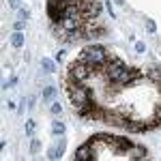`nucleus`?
I'll use <instances>...</instances> for the list:
<instances>
[{"label":"nucleus","mask_w":161,"mask_h":161,"mask_svg":"<svg viewBox=\"0 0 161 161\" xmlns=\"http://www.w3.org/2000/svg\"><path fill=\"white\" fill-rule=\"evenodd\" d=\"M107 56H110V52H107L105 47L101 45H90L86 47L82 54H79V62H88V65H95L97 69H101L105 62H107Z\"/></svg>","instance_id":"nucleus-1"},{"label":"nucleus","mask_w":161,"mask_h":161,"mask_svg":"<svg viewBox=\"0 0 161 161\" xmlns=\"http://www.w3.org/2000/svg\"><path fill=\"white\" fill-rule=\"evenodd\" d=\"M144 75H148V71L146 69H136V67H127L122 71V73L118 75V79L116 82H112L114 84V88L110 90V95H114V93H118V90H122L127 84H133L136 79H140V77H144Z\"/></svg>","instance_id":"nucleus-2"},{"label":"nucleus","mask_w":161,"mask_h":161,"mask_svg":"<svg viewBox=\"0 0 161 161\" xmlns=\"http://www.w3.org/2000/svg\"><path fill=\"white\" fill-rule=\"evenodd\" d=\"M125 69H127V65H125V62H122L118 56L110 54V56H107V62H105V65H103L99 71L103 73V77L107 79V82H116V79H118V75L122 73Z\"/></svg>","instance_id":"nucleus-3"},{"label":"nucleus","mask_w":161,"mask_h":161,"mask_svg":"<svg viewBox=\"0 0 161 161\" xmlns=\"http://www.w3.org/2000/svg\"><path fill=\"white\" fill-rule=\"evenodd\" d=\"M67 95L71 99V105H77V103H88L93 99V93L88 90L86 86H82L79 82H73V79H69L67 82Z\"/></svg>","instance_id":"nucleus-4"},{"label":"nucleus","mask_w":161,"mask_h":161,"mask_svg":"<svg viewBox=\"0 0 161 161\" xmlns=\"http://www.w3.org/2000/svg\"><path fill=\"white\" fill-rule=\"evenodd\" d=\"M97 71H99V69H97L95 65H88V62L75 60V62H71V65H69V79H73V82H79V84H82L88 75L97 73Z\"/></svg>","instance_id":"nucleus-5"},{"label":"nucleus","mask_w":161,"mask_h":161,"mask_svg":"<svg viewBox=\"0 0 161 161\" xmlns=\"http://www.w3.org/2000/svg\"><path fill=\"white\" fill-rule=\"evenodd\" d=\"M97 157H99V155H97V150L86 142V144H82V146L75 150L73 161H93V159H97Z\"/></svg>","instance_id":"nucleus-6"},{"label":"nucleus","mask_w":161,"mask_h":161,"mask_svg":"<svg viewBox=\"0 0 161 161\" xmlns=\"http://www.w3.org/2000/svg\"><path fill=\"white\" fill-rule=\"evenodd\" d=\"M131 146H133V142H131L129 138L114 136V153H118V155H127Z\"/></svg>","instance_id":"nucleus-7"},{"label":"nucleus","mask_w":161,"mask_h":161,"mask_svg":"<svg viewBox=\"0 0 161 161\" xmlns=\"http://www.w3.org/2000/svg\"><path fill=\"white\" fill-rule=\"evenodd\" d=\"M146 155H148V150L144 146H138V144H133L129 148V153H127L129 159H146Z\"/></svg>","instance_id":"nucleus-8"},{"label":"nucleus","mask_w":161,"mask_h":161,"mask_svg":"<svg viewBox=\"0 0 161 161\" xmlns=\"http://www.w3.org/2000/svg\"><path fill=\"white\" fill-rule=\"evenodd\" d=\"M60 26H62L67 32H73V30H77V17H65Z\"/></svg>","instance_id":"nucleus-9"},{"label":"nucleus","mask_w":161,"mask_h":161,"mask_svg":"<svg viewBox=\"0 0 161 161\" xmlns=\"http://www.w3.org/2000/svg\"><path fill=\"white\" fill-rule=\"evenodd\" d=\"M62 153H65V140H60V146L50 148L47 157H50V159H60V157H62Z\"/></svg>","instance_id":"nucleus-10"},{"label":"nucleus","mask_w":161,"mask_h":161,"mask_svg":"<svg viewBox=\"0 0 161 161\" xmlns=\"http://www.w3.org/2000/svg\"><path fill=\"white\" fill-rule=\"evenodd\" d=\"M56 93H58V88H56V86H45V90H43L41 99H43V101H52L54 97H56Z\"/></svg>","instance_id":"nucleus-11"},{"label":"nucleus","mask_w":161,"mask_h":161,"mask_svg":"<svg viewBox=\"0 0 161 161\" xmlns=\"http://www.w3.org/2000/svg\"><path fill=\"white\" fill-rule=\"evenodd\" d=\"M11 45H13V47H22V45H24V34H22V30H15V32L11 34Z\"/></svg>","instance_id":"nucleus-12"},{"label":"nucleus","mask_w":161,"mask_h":161,"mask_svg":"<svg viewBox=\"0 0 161 161\" xmlns=\"http://www.w3.org/2000/svg\"><path fill=\"white\" fill-rule=\"evenodd\" d=\"M41 65H43V69H45L47 73H54V71H56V65H54V60H50V58H41Z\"/></svg>","instance_id":"nucleus-13"},{"label":"nucleus","mask_w":161,"mask_h":161,"mask_svg":"<svg viewBox=\"0 0 161 161\" xmlns=\"http://www.w3.org/2000/svg\"><path fill=\"white\" fill-rule=\"evenodd\" d=\"M52 133H54V136H62V133H65V125H62L60 120H54V125H52Z\"/></svg>","instance_id":"nucleus-14"},{"label":"nucleus","mask_w":161,"mask_h":161,"mask_svg":"<svg viewBox=\"0 0 161 161\" xmlns=\"http://www.w3.org/2000/svg\"><path fill=\"white\" fill-rule=\"evenodd\" d=\"M28 17H30V11H28V9H20V11H17V20H28Z\"/></svg>","instance_id":"nucleus-15"},{"label":"nucleus","mask_w":161,"mask_h":161,"mask_svg":"<svg viewBox=\"0 0 161 161\" xmlns=\"http://www.w3.org/2000/svg\"><path fill=\"white\" fill-rule=\"evenodd\" d=\"M39 148H41V142H39V140H32V144H30V153H39Z\"/></svg>","instance_id":"nucleus-16"},{"label":"nucleus","mask_w":161,"mask_h":161,"mask_svg":"<svg viewBox=\"0 0 161 161\" xmlns=\"http://www.w3.org/2000/svg\"><path fill=\"white\" fill-rule=\"evenodd\" d=\"M146 28H148V32H155V30H157V24H155L153 20H150V17L146 20Z\"/></svg>","instance_id":"nucleus-17"},{"label":"nucleus","mask_w":161,"mask_h":161,"mask_svg":"<svg viewBox=\"0 0 161 161\" xmlns=\"http://www.w3.org/2000/svg\"><path fill=\"white\" fill-rule=\"evenodd\" d=\"M26 133H28V136H32V133H34V120H28V122H26Z\"/></svg>","instance_id":"nucleus-18"},{"label":"nucleus","mask_w":161,"mask_h":161,"mask_svg":"<svg viewBox=\"0 0 161 161\" xmlns=\"http://www.w3.org/2000/svg\"><path fill=\"white\" fill-rule=\"evenodd\" d=\"M136 52H140V54H144L146 52V45L142 41H136Z\"/></svg>","instance_id":"nucleus-19"},{"label":"nucleus","mask_w":161,"mask_h":161,"mask_svg":"<svg viewBox=\"0 0 161 161\" xmlns=\"http://www.w3.org/2000/svg\"><path fill=\"white\" fill-rule=\"evenodd\" d=\"M60 112H62L60 103H54V105H52V114H60Z\"/></svg>","instance_id":"nucleus-20"},{"label":"nucleus","mask_w":161,"mask_h":161,"mask_svg":"<svg viewBox=\"0 0 161 161\" xmlns=\"http://www.w3.org/2000/svg\"><path fill=\"white\" fill-rule=\"evenodd\" d=\"M9 4H11L13 9H20V0H9Z\"/></svg>","instance_id":"nucleus-21"},{"label":"nucleus","mask_w":161,"mask_h":161,"mask_svg":"<svg viewBox=\"0 0 161 161\" xmlns=\"http://www.w3.org/2000/svg\"><path fill=\"white\" fill-rule=\"evenodd\" d=\"M22 26H24V22H22V20H17V22H15V26H13V28H15V30H22Z\"/></svg>","instance_id":"nucleus-22"},{"label":"nucleus","mask_w":161,"mask_h":161,"mask_svg":"<svg viewBox=\"0 0 161 161\" xmlns=\"http://www.w3.org/2000/svg\"><path fill=\"white\" fill-rule=\"evenodd\" d=\"M107 11H110V17H114V7H112V2H107Z\"/></svg>","instance_id":"nucleus-23"},{"label":"nucleus","mask_w":161,"mask_h":161,"mask_svg":"<svg viewBox=\"0 0 161 161\" xmlns=\"http://www.w3.org/2000/svg\"><path fill=\"white\" fill-rule=\"evenodd\" d=\"M114 2H116V4H125V0H114Z\"/></svg>","instance_id":"nucleus-24"}]
</instances>
